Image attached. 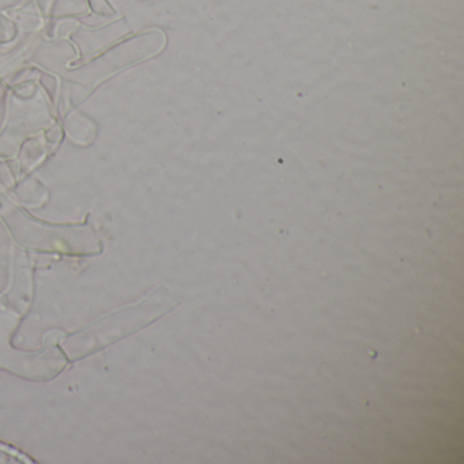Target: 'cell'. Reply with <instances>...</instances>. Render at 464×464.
I'll return each instance as SVG.
<instances>
[{"instance_id": "1", "label": "cell", "mask_w": 464, "mask_h": 464, "mask_svg": "<svg viewBox=\"0 0 464 464\" xmlns=\"http://www.w3.org/2000/svg\"><path fill=\"white\" fill-rule=\"evenodd\" d=\"M0 463H32V460L14 448L0 444Z\"/></svg>"}]
</instances>
